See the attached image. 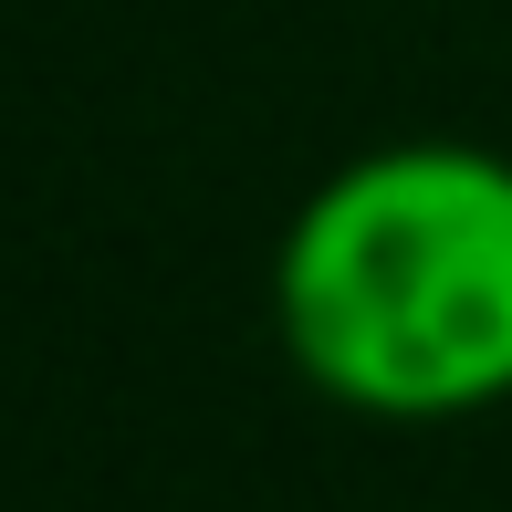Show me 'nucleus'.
<instances>
[{"mask_svg":"<svg viewBox=\"0 0 512 512\" xmlns=\"http://www.w3.org/2000/svg\"><path fill=\"white\" fill-rule=\"evenodd\" d=\"M272 335L345 418L450 429L512 408V157L387 136L324 168L272 241Z\"/></svg>","mask_w":512,"mask_h":512,"instance_id":"1","label":"nucleus"}]
</instances>
